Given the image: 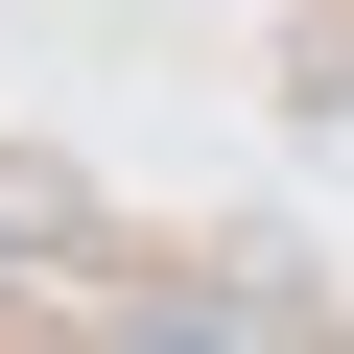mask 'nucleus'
Segmentation results:
<instances>
[{
	"label": "nucleus",
	"instance_id": "obj_1",
	"mask_svg": "<svg viewBox=\"0 0 354 354\" xmlns=\"http://www.w3.org/2000/svg\"><path fill=\"white\" fill-rule=\"evenodd\" d=\"M118 354H283V307H142Z\"/></svg>",
	"mask_w": 354,
	"mask_h": 354
}]
</instances>
